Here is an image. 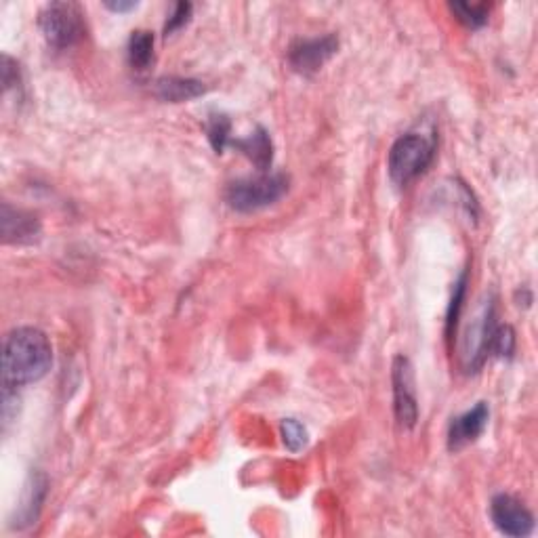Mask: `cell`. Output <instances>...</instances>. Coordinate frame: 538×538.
I'll use <instances>...</instances> for the list:
<instances>
[{"label": "cell", "instance_id": "8fae6325", "mask_svg": "<svg viewBox=\"0 0 538 538\" xmlns=\"http://www.w3.org/2000/svg\"><path fill=\"white\" fill-rule=\"evenodd\" d=\"M40 232H43V227H40L36 215L3 202V209H0V236H3L5 244H32L40 238Z\"/></svg>", "mask_w": 538, "mask_h": 538}, {"label": "cell", "instance_id": "6da1fadb", "mask_svg": "<svg viewBox=\"0 0 538 538\" xmlns=\"http://www.w3.org/2000/svg\"><path fill=\"white\" fill-rule=\"evenodd\" d=\"M53 364V347L43 330L19 326L3 343V385L24 387L43 379Z\"/></svg>", "mask_w": 538, "mask_h": 538}, {"label": "cell", "instance_id": "ba28073f", "mask_svg": "<svg viewBox=\"0 0 538 538\" xmlns=\"http://www.w3.org/2000/svg\"><path fill=\"white\" fill-rule=\"evenodd\" d=\"M492 524L501 534L524 538L534 530V515L511 494H496L490 501Z\"/></svg>", "mask_w": 538, "mask_h": 538}, {"label": "cell", "instance_id": "9c48e42d", "mask_svg": "<svg viewBox=\"0 0 538 538\" xmlns=\"http://www.w3.org/2000/svg\"><path fill=\"white\" fill-rule=\"evenodd\" d=\"M47 494H49V478L43 471H32L24 484L22 496H19V503L11 515L9 526L13 530L32 528L38 522L40 511L45 507Z\"/></svg>", "mask_w": 538, "mask_h": 538}, {"label": "cell", "instance_id": "7a4b0ae2", "mask_svg": "<svg viewBox=\"0 0 538 538\" xmlns=\"http://www.w3.org/2000/svg\"><path fill=\"white\" fill-rule=\"evenodd\" d=\"M436 158V139L421 133H406L393 143L387 158V171L391 181L406 188L408 183L419 179Z\"/></svg>", "mask_w": 538, "mask_h": 538}, {"label": "cell", "instance_id": "2e32d148", "mask_svg": "<svg viewBox=\"0 0 538 538\" xmlns=\"http://www.w3.org/2000/svg\"><path fill=\"white\" fill-rule=\"evenodd\" d=\"M450 11L469 30H480V28H484L488 24V19H490V7L488 5L450 3Z\"/></svg>", "mask_w": 538, "mask_h": 538}, {"label": "cell", "instance_id": "7c38bea8", "mask_svg": "<svg viewBox=\"0 0 538 538\" xmlns=\"http://www.w3.org/2000/svg\"><path fill=\"white\" fill-rule=\"evenodd\" d=\"M230 148H236L240 154L251 160L259 173H267V169L272 167L274 162V143L263 127H257L248 137L232 139Z\"/></svg>", "mask_w": 538, "mask_h": 538}, {"label": "cell", "instance_id": "7402d4cb", "mask_svg": "<svg viewBox=\"0 0 538 538\" xmlns=\"http://www.w3.org/2000/svg\"><path fill=\"white\" fill-rule=\"evenodd\" d=\"M106 7L114 13H127L137 9L139 3H135V0H112V3H106Z\"/></svg>", "mask_w": 538, "mask_h": 538}, {"label": "cell", "instance_id": "5bb4252c", "mask_svg": "<svg viewBox=\"0 0 538 538\" xmlns=\"http://www.w3.org/2000/svg\"><path fill=\"white\" fill-rule=\"evenodd\" d=\"M129 64L137 72H146L154 64V34L148 30H135L129 38Z\"/></svg>", "mask_w": 538, "mask_h": 538}, {"label": "cell", "instance_id": "ac0fdd59", "mask_svg": "<svg viewBox=\"0 0 538 538\" xmlns=\"http://www.w3.org/2000/svg\"><path fill=\"white\" fill-rule=\"evenodd\" d=\"M280 436H282V444L286 446V450L291 452H301L307 442H309V433L305 429L303 423H299L297 419H284L280 425Z\"/></svg>", "mask_w": 538, "mask_h": 538}, {"label": "cell", "instance_id": "8992f818", "mask_svg": "<svg viewBox=\"0 0 538 538\" xmlns=\"http://www.w3.org/2000/svg\"><path fill=\"white\" fill-rule=\"evenodd\" d=\"M393 412L402 429H415L419 421V400L415 385V368L406 356H396L391 366Z\"/></svg>", "mask_w": 538, "mask_h": 538}, {"label": "cell", "instance_id": "9a60e30c", "mask_svg": "<svg viewBox=\"0 0 538 538\" xmlns=\"http://www.w3.org/2000/svg\"><path fill=\"white\" fill-rule=\"evenodd\" d=\"M465 295H467V272H463L461 278L457 280V284H454L452 299H450L448 312H446V337H448V341H452L454 335H457V326H459L461 312H463V305H465Z\"/></svg>", "mask_w": 538, "mask_h": 538}, {"label": "cell", "instance_id": "4fadbf2b", "mask_svg": "<svg viewBox=\"0 0 538 538\" xmlns=\"http://www.w3.org/2000/svg\"><path fill=\"white\" fill-rule=\"evenodd\" d=\"M154 93L160 101L167 103H183L198 99L206 93V85L196 78L183 76H162L154 82Z\"/></svg>", "mask_w": 538, "mask_h": 538}, {"label": "cell", "instance_id": "5b68a950", "mask_svg": "<svg viewBox=\"0 0 538 538\" xmlns=\"http://www.w3.org/2000/svg\"><path fill=\"white\" fill-rule=\"evenodd\" d=\"M496 305L494 297H486L471 320L463 339V368L465 372H478L490 356V341L496 328Z\"/></svg>", "mask_w": 538, "mask_h": 538}, {"label": "cell", "instance_id": "e0dca14e", "mask_svg": "<svg viewBox=\"0 0 538 538\" xmlns=\"http://www.w3.org/2000/svg\"><path fill=\"white\" fill-rule=\"evenodd\" d=\"M206 137L217 154H223L225 148H230L232 141V122L225 114H213L206 122Z\"/></svg>", "mask_w": 538, "mask_h": 538}, {"label": "cell", "instance_id": "3957f363", "mask_svg": "<svg viewBox=\"0 0 538 538\" xmlns=\"http://www.w3.org/2000/svg\"><path fill=\"white\" fill-rule=\"evenodd\" d=\"M288 185H291V179L284 173H261L230 183L225 200L238 213H255L284 198Z\"/></svg>", "mask_w": 538, "mask_h": 538}, {"label": "cell", "instance_id": "d6986e66", "mask_svg": "<svg viewBox=\"0 0 538 538\" xmlns=\"http://www.w3.org/2000/svg\"><path fill=\"white\" fill-rule=\"evenodd\" d=\"M513 354H515V330L509 324L496 326L490 341V356L509 360L513 358Z\"/></svg>", "mask_w": 538, "mask_h": 538}, {"label": "cell", "instance_id": "277c9868", "mask_svg": "<svg viewBox=\"0 0 538 538\" xmlns=\"http://www.w3.org/2000/svg\"><path fill=\"white\" fill-rule=\"evenodd\" d=\"M38 28L53 49H72L87 36L85 13L76 3H51L38 15Z\"/></svg>", "mask_w": 538, "mask_h": 538}, {"label": "cell", "instance_id": "52a82bcc", "mask_svg": "<svg viewBox=\"0 0 538 538\" xmlns=\"http://www.w3.org/2000/svg\"><path fill=\"white\" fill-rule=\"evenodd\" d=\"M339 51V38L335 34H324L316 38H299L288 47V64L303 76L320 72L326 61L333 59Z\"/></svg>", "mask_w": 538, "mask_h": 538}, {"label": "cell", "instance_id": "ffe728a7", "mask_svg": "<svg viewBox=\"0 0 538 538\" xmlns=\"http://www.w3.org/2000/svg\"><path fill=\"white\" fill-rule=\"evenodd\" d=\"M192 11H194V7L190 3H177L173 7V13L167 19V24H164V36H173L175 32L188 26L190 19H192Z\"/></svg>", "mask_w": 538, "mask_h": 538}, {"label": "cell", "instance_id": "30bf717a", "mask_svg": "<svg viewBox=\"0 0 538 538\" xmlns=\"http://www.w3.org/2000/svg\"><path fill=\"white\" fill-rule=\"evenodd\" d=\"M488 421H490V408L486 402H478L471 410L454 417L448 425V448L452 452H459L469 444L478 442L488 427Z\"/></svg>", "mask_w": 538, "mask_h": 538}, {"label": "cell", "instance_id": "44dd1931", "mask_svg": "<svg viewBox=\"0 0 538 538\" xmlns=\"http://www.w3.org/2000/svg\"><path fill=\"white\" fill-rule=\"evenodd\" d=\"M0 74H3V89L9 93L11 89L22 91V70H19V64L9 55H3V61H0Z\"/></svg>", "mask_w": 538, "mask_h": 538}]
</instances>
